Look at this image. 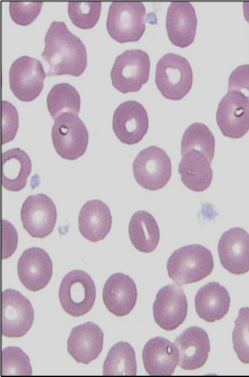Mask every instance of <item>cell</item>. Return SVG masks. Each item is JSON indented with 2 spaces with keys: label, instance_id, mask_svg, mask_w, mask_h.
Returning <instances> with one entry per match:
<instances>
[{
  "label": "cell",
  "instance_id": "1",
  "mask_svg": "<svg viewBox=\"0 0 249 377\" xmlns=\"http://www.w3.org/2000/svg\"><path fill=\"white\" fill-rule=\"evenodd\" d=\"M41 56L49 65L47 76H80L87 64V51L81 39L63 21H53L45 37Z\"/></svg>",
  "mask_w": 249,
  "mask_h": 377
},
{
  "label": "cell",
  "instance_id": "2",
  "mask_svg": "<svg viewBox=\"0 0 249 377\" xmlns=\"http://www.w3.org/2000/svg\"><path fill=\"white\" fill-rule=\"evenodd\" d=\"M213 267L211 252L198 244L176 250L167 262L169 276L179 286L200 281L212 273Z\"/></svg>",
  "mask_w": 249,
  "mask_h": 377
},
{
  "label": "cell",
  "instance_id": "3",
  "mask_svg": "<svg viewBox=\"0 0 249 377\" xmlns=\"http://www.w3.org/2000/svg\"><path fill=\"white\" fill-rule=\"evenodd\" d=\"M193 71L188 61L174 53H167L158 62L155 83L165 98L178 101L185 97L191 89Z\"/></svg>",
  "mask_w": 249,
  "mask_h": 377
},
{
  "label": "cell",
  "instance_id": "4",
  "mask_svg": "<svg viewBox=\"0 0 249 377\" xmlns=\"http://www.w3.org/2000/svg\"><path fill=\"white\" fill-rule=\"evenodd\" d=\"M146 10L141 2H113L106 26L110 36L123 43L138 41L145 30Z\"/></svg>",
  "mask_w": 249,
  "mask_h": 377
},
{
  "label": "cell",
  "instance_id": "5",
  "mask_svg": "<svg viewBox=\"0 0 249 377\" xmlns=\"http://www.w3.org/2000/svg\"><path fill=\"white\" fill-rule=\"evenodd\" d=\"M149 55L141 49H131L118 55L110 72L113 86L125 94L137 92L149 79Z\"/></svg>",
  "mask_w": 249,
  "mask_h": 377
},
{
  "label": "cell",
  "instance_id": "6",
  "mask_svg": "<svg viewBox=\"0 0 249 377\" xmlns=\"http://www.w3.org/2000/svg\"><path fill=\"white\" fill-rule=\"evenodd\" d=\"M58 295L65 311L73 317H79L88 313L93 306L96 288L88 273L75 270L63 277Z\"/></svg>",
  "mask_w": 249,
  "mask_h": 377
},
{
  "label": "cell",
  "instance_id": "7",
  "mask_svg": "<svg viewBox=\"0 0 249 377\" xmlns=\"http://www.w3.org/2000/svg\"><path fill=\"white\" fill-rule=\"evenodd\" d=\"M52 138L58 155L64 159L73 160L85 153L89 133L78 116L64 113L55 120L52 129Z\"/></svg>",
  "mask_w": 249,
  "mask_h": 377
},
{
  "label": "cell",
  "instance_id": "8",
  "mask_svg": "<svg viewBox=\"0 0 249 377\" xmlns=\"http://www.w3.org/2000/svg\"><path fill=\"white\" fill-rule=\"evenodd\" d=\"M136 182L143 188L157 190L163 188L172 174L171 160L166 153L156 146L141 151L133 164Z\"/></svg>",
  "mask_w": 249,
  "mask_h": 377
},
{
  "label": "cell",
  "instance_id": "9",
  "mask_svg": "<svg viewBox=\"0 0 249 377\" xmlns=\"http://www.w3.org/2000/svg\"><path fill=\"white\" fill-rule=\"evenodd\" d=\"M46 75L39 60L21 56L13 62L9 70L10 89L20 101H32L41 93Z\"/></svg>",
  "mask_w": 249,
  "mask_h": 377
},
{
  "label": "cell",
  "instance_id": "10",
  "mask_svg": "<svg viewBox=\"0 0 249 377\" xmlns=\"http://www.w3.org/2000/svg\"><path fill=\"white\" fill-rule=\"evenodd\" d=\"M34 311L30 301L19 291L8 289L1 293V333L9 338L23 336L31 328Z\"/></svg>",
  "mask_w": 249,
  "mask_h": 377
},
{
  "label": "cell",
  "instance_id": "11",
  "mask_svg": "<svg viewBox=\"0 0 249 377\" xmlns=\"http://www.w3.org/2000/svg\"><path fill=\"white\" fill-rule=\"evenodd\" d=\"M216 120L222 134L237 139L249 130V100L241 93L229 90L220 101Z\"/></svg>",
  "mask_w": 249,
  "mask_h": 377
},
{
  "label": "cell",
  "instance_id": "12",
  "mask_svg": "<svg viewBox=\"0 0 249 377\" xmlns=\"http://www.w3.org/2000/svg\"><path fill=\"white\" fill-rule=\"evenodd\" d=\"M20 217L23 227L33 238H43L53 231L57 219L55 206L48 196H29L22 204Z\"/></svg>",
  "mask_w": 249,
  "mask_h": 377
},
{
  "label": "cell",
  "instance_id": "13",
  "mask_svg": "<svg viewBox=\"0 0 249 377\" xmlns=\"http://www.w3.org/2000/svg\"><path fill=\"white\" fill-rule=\"evenodd\" d=\"M149 127L147 112L136 101H127L120 104L113 116V131L123 143L134 145L142 140Z\"/></svg>",
  "mask_w": 249,
  "mask_h": 377
},
{
  "label": "cell",
  "instance_id": "14",
  "mask_svg": "<svg viewBox=\"0 0 249 377\" xmlns=\"http://www.w3.org/2000/svg\"><path fill=\"white\" fill-rule=\"evenodd\" d=\"M188 303L181 287L171 284L160 290L153 304L155 322L167 331L175 329L185 320Z\"/></svg>",
  "mask_w": 249,
  "mask_h": 377
},
{
  "label": "cell",
  "instance_id": "15",
  "mask_svg": "<svg viewBox=\"0 0 249 377\" xmlns=\"http://www.w3.org/2000/svg\"><path fill=\"white\" fill-rule=\"evenodd\" d=\"M222 266L234 274L249 271V234L243 228L234 227L221 236L217 246Z\"/></svg>",
  "mask_w": 249,
  "mask_h": 377
},
{
  "label": "cell",
  "instance_id": "16",
  "mask_svg": "<svg viewBox=\"0 0 249 377\" xmlns=\"http://www.w3.org/2000/svg\"><path fill=\"white\" fill-rule=\"evenodd\" d=\"M17 270L23 286L30 291H36L49 282L53 274V264L44 250L34 247L25 250L20 256Z\"/></svg>",
  "mask_w": 249,
  "mask_h": 377
},
{
  "label": "cell",
  "instance_id": "17",
  "mask_svg": "<svg viewBox=\"0 0 249 377\" xmlns=\"http://www.w3.org/2000/svg\"><path fill=\"white\" fill-rule=\"evenodd\" d=\"M174 344L179 354V366L193 370L202 367L208 358L210 343L206 332L196 326H191L180 334Z\"/></svg>",
  "mask_w": 249,
  "mask_h": 377
},
{
  "label": "cell",
  "instance_id": "18",
  "mask_svg": "<svg viewBox=\"0 0 249 377\" xmlns=\"http://www.w3.org/2000/svg\"><path fill=\"white\" fill-rule=\"evenodd\" d=\"M197 18L193 6L189 2H172L166 17V28L169 39L175 46L185 48L194 41Z\"/></svg>",
  "mask_w": 249,
  "mask_h": 377
},
{
  "label": "cell",
  "instance_id": "19",
  "mask_svg": "<svg viewBox=\"0 0 249 377\" xmlns=\"http://www.w3.org/2000/svg\"><path fill=\"white\" fill-rule=\"evenodd\" d=\"M103 341L104 333L99 326L87 322L71 329L67 341V350L77 362L88 364L99 356Z\"/></svg>",
  "mask_w": 249,
  "mask_h": 377
},
{
  "label": "cell",
  "instance_id": "20",
  "mask_svg": "<svg viewBox=\"0 0 249 377\" xmlns=\"http://www.w3.org/2000/svg\"><path fill=\"white\" fill-rule=\"evenodd\" d=\"M137 290L134 280L128 275L117 273L107 280L103 299L107 309L117 316H125L134 307Z\"/></svg>",
  "mask_w": 249,
  "mask_h": 377
},
{
  "label": "cell",
  "instance_id": "21",
  "mask_svg": "<svg viewBox=\"0 0 249 377\" xmlns=\"http://www.w3.org/2000/svg\"><path fill=\"white\" fill-rule=\"evenodd\" d=\"M142 357L144 368L151 376H170L179 362L175 345L161 337L153 338L146 343Z\"/></svg>",
  "mask_w": 249,
  "mask_h": 377
},
{
  "label": "cell",
  "instance_id": "22",
  "mask_svg": "<svg viewBox=\"0 0 249 377\" xmlns=\"http://www.w3.org/2000/svg\"><path fill=\"white\" fill-rule=\"evenodd\" d=\"M112 217L108 206L100 200L86 202L78 217L79 230L88 240L95 242L103 240L109 232Z\"/></svg>",
  "mask_w": 249,
  "mask_h": 377
},
{
  "label": "cell",
  "instance_id": "23",
  "mask_svg": "<svg viewBox=\"0 0 249 377\" xmlns=\"http://www.w3.org/2000/svg\"><path fill=\"white\" fill-rule=\"evenodd\" d=\"M227 289L216 282H210L197 291L195 298L198 315L208 322H214L224 317L230 305Z\"/></svg>",
  "mask_w": 249,
  "mask_h": 377
},
{
  "label": "cell",
  "instance_id": "24",
  "mask_svg": "<svg viewBox=\"0 0 249 377\" xmlns=\"http://www.w3.org/2000/svg\"><path fill=\"white\" fill-rule=\"evenodd\" d=\"M212 162L202 153L192 150L183 155L178 171L183 184L195 192H202L210 186L213 179Z\"/></svg>",
  "mask_w": 249,
  "mask_h": 377
},
{
  "label": "cell",
  "instance_id": "25",
  "mask_svg": "<svg viewBox=\"0 0 249 377\" xmlns=\"http://www.w3.org/2000/svg\"><path fill=\"white\" fill-rule=\"evenodd\" d=\"M32 163L27 154L19 148L9 149L1 155L2 185L6 189L19 191L26 185Z\"/></svg>",
  "mask_w": 249,
  "mask_h": 377
},
{
  "label": "cell",
  "instance_id": "26",
  "mask_svg": "<svg viewBox=\"0 0 249 377\" xmlns=\"http://www.w3.org/2000/svg\"><path fill=\"white\" fill-rule=\"evenodd\" d=\"M128 233L133 245L141 252H153L160 240L158 223L153 215L144 210L137 211L132 215Z\"/></svg>",
  "mask_w": 249,
  "mask_h": 377
},
{
  "label": "cell",
  "instance_id": "27",
  "mask_svg": "<svg viewBox=\"0 0 249 377\" xmlns=\"http://www.w3.org/2000/svg\"><path fill=\"white\" fill-rule=\"evenodd\" d=\"M137 363L133 347L126 342L115 344L109 350L103 364L104 376H135Z\"/></svg>",
  "mask_w": 249,
  "mask_h": 377
},
{
  "label": "cell",
  "instance_id": "28",
  "mask_svg": "<svg viewBox=\"0 0 249 377\" xmlns=\"http://www.w3.org/2000/svg\"><path fill=\"white\" fill-rule=\"evenodd\" d=\"M48 111L55 120L59 115L71 113L78 116L81 100L79 93L73 86L67 83L53 86L47 98Z\"/></svg>",
  "mask_w": 249,
  "mask_h": 377
},
{
  "label": "cell",
  "instance_id": "29",
  "mask_svg": "<svg viewBox=\"0 0 249 377\" xmlns=\"http://www.w3.org/2000/svg\"><path fill=\"white\" fill-rule=\"evenodd\" d=\"M215 149V139L209 128L204 124L196 122L185 131L181 142V154L195 150L202 153L212 161Z\"/></svg>",
  "mask_w": 249,
  "mask_h": 377
},
{
  "label": "cell",
  "instance_id": "30",
  "mask_svg": "<svg viewBox=\"0 0 249 377\" xmlns=\"http://www.w3.org/2000/svg\"><path fill=\"white\" fill-rule=\"evenodd\" d=\"M32 370L27 355L20 348L8 346L1 352V376H31Z\"/></svg>",
  "mask_w": 249,
  "mask_h": 377
},
{
  "label": "cell",
  "instance_id": "31",
  "mask_svg": "<svg viewBox=\"0 0 249 377\" xmlns=\"http://www.w3.org/2000/svg\"><path fill=\"white\" fill-rule=\"evenodd\" d=\"M101 11V2L68 3V12L71 22L82 29L93 27L99 19Z\"/></svg>",
  "mask_w": 249,
  "mask_h": 377
},
{
  "label": "cell",
  "instance_id": "32",
  "mask_svg": "<svg viewBox=\"0 0 249 377\" xmlns=\"http://www.w3.org/2000/svg\"><path fill=\"white\" fill-rule=\"evenodd\" d=\"M232 339L238 359L242 362L249 364V308L239 309L234 322Z\"/></svg>",
  "mask_w": 249,
  "mask_h": 377
},
{
  "label": "cell",
  "instance_id": "33",
  "mask_svg": "<svg viewBox=\"0 0 249 377\" xmlns=\"http://www.w3.org/2000/svg\"><path fill=\"white\" fill-rule=\"evenodd\" d=\"M42 4V2H10L9 13L11 18L17 24L28 25L37 17Z\"/></svg>",
  "mask_w": 249,
  "mask_h": 377
},
{
  "label": "cell",
  "instance_id": "34",
  "mask_svg": "<svg viewBox=\"0 0 249 377\" xmlns=\"http://www.w3.org/2000/svg\"><path fill=\"white\" fill-rule=\"evenodd\" d=\"M2 144L15 138L18 127V115L15 107L9 102L2 101Z\"/></svg>",
  "mask_w": 249,
  "mask_h": 377
},
{
  "label": "cell",
  "instance_id": "35",
  "mask_svg": "<svg viewBox=\"0 0 249 377\" xmlns=\"http://www.w3.org/2000/svg\"><path fill=\"white\" fill-rule=\"evenodd\" d=\"M228 90L238 91L249 100V64L241 65L231 74Z\"/></svg>",
  "mask_w": 249,
  "mask_h": 377
},
{
  "label": "cell",
  "instance_id": "36",
  "mask_svg": "<svg viewBox=\"0 0 249 377\" xmlns=\"http://www.w3.org/2000/svg\"><path fill=\"white\" fill-rule=\"evenodd\" d=\"M2 258L10 257L16 250L18 236L14 226L9 222L2 221Z\"/></svg>",
  "mask_w": 249,
  "mask_h": 377
},
{
  "label": "cell",
  "instance_id": "37",
  "mask_svg": "<svg viewBox=\"0 0 249 377\" xmlns=\"http://www.w3.org/2000/svg\"><path fill=\"white\" fill-rule=\"evenodd\" d=\"M243 7L245 19L249 23V2H244Z\"/></svg>",
  "mask_w": 249,
  "mask_h": 377
}]
</instances>
